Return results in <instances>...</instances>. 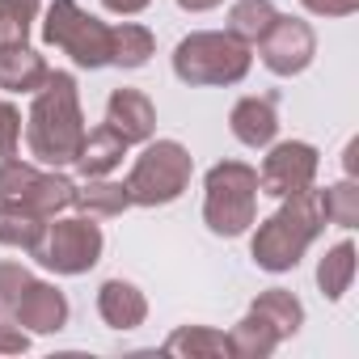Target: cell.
I'll list each match as a JSON object with an SVG mask.
<instances>
[{"label": "cell", "mask_w": 359, "mask_h": 359, "mask_svg": "<svg viewBox=\"0 0 359 359\" xmlns=\"http://www.w3.org/2000/svg\"><path fill=\"white\" fill-rule=\"evenodd\" d=\"M279 131V118H275V97H245L233 106V135L250 148H266Z\"/></svg>", "instance_id": "cell-14"}, {"label": "cell", "mask_w": 359, "mask_h": 359, "mask_svg": "<svg viewBox=\"0 0 359 359\" xmlns=\"http://www.w3.org/2000/svg\"><path fill=\"white\" fill-rule=\"evenodd\" d=\"M182 9H191V13H203V9H216L220 0H177Z\"/></svg>", "instance_id": "cell-32"}, {"label": "cell", "mask_w": 359, "mask_h": 359, "mask_svg": "<svg viewBox=\"0 0 359 359\" xmlns=\"http://www.w3.org/2000/svg\"><path fill=\"white\" fill-rule=\"evenodd\" d=\"M18 140H22V114L18 106L0 102V156H18Z\"/></svg>", "instance_id": "cell-28"}, {"label": "cell", "mask_w": 359, "mask_h": 359, "mask_svg": "<svg viewBox=\"0 0 359 359\" xmlns=\"http://www.w3.org/2000/svg\"><path fill=\"white\" fill-rule=\"evenodd\" d=\"M81 140H85V118L76 102V81L68 72H51L26 118V144L43 165H72Z\"/></svg>", "instance_id": "cell-1"}, {"label": "cell", "mask_w": 359, "mask_h": 359, "mask_svg": "<svg viewBox=\"0 0 359 359\" xmlns=\"http://www.w3.org/2000/svg\"><path fill=\"white\" fill-rule=\"evenodd\" d=\"M72 203L89 216H118L131 208V195L123 182H102V177H89V187L72 195Z\"/></svg>", "instance_id": "cell-20"}, {"label": "cell", "mask_w": 359, "mask_h": 359, "mask_svg": "<svg viewBox=\"0 0 359 359\" xmlns=\"http://www.w3.org/2000/svg\"><path fill=\"white\" fill-rule=\"evenodd\" d=\"M97 309H102L106 325H114V330H135V325L144 321V313H148L144 296H140L131 283H123V279H110V283H102Z\"/></svg>", "instance_id": "cell-16"}, {"label": "cell", "mask_w": 359, "mask_h": 359, "mask_svg": "<svg viewBox=\"0 0 359 359\" xmlns=\"http://www.w3.org/2000/svg\"><path fill=\"white\" fill-rule=\"evenodd\" d=\"M275 342H279V334H275L262 317H254V313L229 334V351H233V355H266Z\"/></svg>", "instance_id": "cell-24"}, {"label": "cell", "mask_w": 359, "mask_h": 359, "mask_svg": "<svg viewBox=\"0 0 359 359\" xmlns=\"http://www.w3.org/2000/svg\"><path fill=\"white\" fill-rule=\"evenodd\" d=\"M39 0H0V43H26Z\"/></svg>", "instance_id": "cell-25"}, {"label": "cell", "mask_w": 359, "mask_h": 359, "mask_svg": "<svg viewBox=\"0 0 359 359\" xmlns=\"http://www.w3.org/2000/svg\"><path fill=\"white\" fill-rule=\"evenodd\" d=\"M43 216L22 208V203H5L0 199V245H22V250H34L39 237H43Z\"/></svg>", "instance_id": "cell-18"}, {"label": "cell", "mask_w": 359, "mask_h": 359, "mask_svg": "<svg viewBox=\"0 0 359 359\" xmlns=\"http://www.w3.org/2000/svg\"><path fill=\"white\" fill-rule=\"evenodd\" d=\"M165 351H187V355H224L229 351V338L224 334H212V330H182L165 342Z\"/></svg>", "instance_id": "cell-26"}, {"label": "cell", "mask_w": 359, "mask_h": 359, "mask_svg": "<svg viewBox=\"0 0 359 359\" xmlns=\"http://www.w3.org/2000/svg\"><path fill=\"white\" fill-rule=\"evenodd\" d=\"M123 152H127V144H123L110 127H97V131H85L81 152H76L72 165H76L85 177H106V173L123 161Z\"/></svg>", "instance_id": "cell-15"}, {"label": "cell", "mask_w": 359, "mask_h": 359, "mask_svg": "<svg viewBox=\"0 0 359 359\" xmlns=\"http://www.w3.org/2000/svg\"><path fill=\"white\" fill-rule=\"evenodd\" d=\"M106 127L123 140V144H144L156 127V110L144 93L135 89H114L106 102Z\"/></svg>", "instance_id": "cell-11"}, {"label": "cell", "mask_w": 359, "mask_h": 359, "mask_svg": "<svg viewBox=\"0 0 359 359\" xmlns=\"http://www.w3.org/2000/svg\"><path fill=\"white\" fill-rule=\"evenodd\" d=\"M51 68L43 55H34L26 43H0V89L9 93H39L47 85Z\"/></svg>", "instance_id": "cell-12"}, {"label": "cell", "mask_w": 359, "mask_h": 359, "mask_svg": "<svg viewBox=\"0 0 359 359\" xmlns=\"http://www.w3.org/2000/svg\"><path fill=\"white\" fill-rule=\"evenodd\" d=\"M313 177H317V148H309L300 140H287V144H275L271 156L262 161L258 187L275 199H292V195L313 191Z\"/></svg>", "instance_id": "cell-9"}, {"label": "cell", "mask_w": 359, "mask_h": 359, "mask_svg": "<svg viewBox=\"0 0 359 359\" xmlns=\"http://www.w3.org/2000/svg\"><path fill=\"white\" fill-rule=\"evenodd\" d=\"M102 5H106L110 13H140L148 0H102Z\"/></svg>", "instance_id": "cell-31"}, {"label": "cell", "mask_w": 359, "mask_h": 359, "mask_svg": "<svg viewBox=\"0 0 359 359\" xmlns=\"http://www.w3.org/2000/svg\"><path fill=\"white\" fill-rule=\"evenodd\" d=\"M173 72L187 85H237L250 72V43L233 34H191L173 51Z\"/></svg>", "instance_id": "cell-3"}, {"label": "cell", "mask_w": 359, "mask_h": 359, "mask_svg": "<svg viewBox=\"0 0 359 359\" xmlns=\"http://www.w3.org/2000/svg\"><path fill=\"white\" fill-rule=\"evenodd\" d=\"M9 321L30 325V330H39V334L64 330V321H68V300H64L51 283H30L26 296H22V304H18V313H13Z\"/></svg>", "instance_id": "cell-13"}, {"label": "cell", "mask_w": 359, "mask_h": 359, "mask_svg": "<svg viewBox=\"0 0 359 359\" xmlns=\"http://www.w3.org/2000/svg\"><path fill=\"white\" fill-rule=\"evenodd\" d=\"M321 229H325V212H321L317 191L292 195V199L258 229V237H254V262L266 266V271H292Z\"/></svg>", "instance_id": "cell-2"}, {"label": "cell", "mask_w": 359, "mask_h": 359, "mask_svg": "<svg viewBox=\"0 0 359 359\" xmlns=\"http://www.w3.org/2000/svg\"><path fill=\"white\" fill-rule=\"evenodd\" d=\"M30 283L34 279L18 262H0V317H13L18 313V304H22V296H26Z\"/></svg>", "instance_id": "cell-27"}, {"label": "cell", "mask_w": 359, "mask_h": 359, "mask_svg": "<svg viewBox=\"0 0 359 359\" xmlns=\"http://www.w3.org/2000/svg\"><path fill=\"white\" fill-rule=\"evenodd\" d=\"M317 199H321V212H325L330 224H342V229H355L359 224V191H355V182L317 191Z\"/></svg>", "instance_id": "cell-23"}, {"label": "cell", "mask_w": 359, "mask_h": 359, "mask_svg": "<svg viewBox=\"0 0 359 359\" xmlns=\"http://www.w3.org/2000/svg\"><path fill=\"white\" fill-rule=\"evenodd\" d=\"M43 39L72 55L81 68H102L110 64V26L89 18L76 0H55V5L47 9V22H43Z\"/></svg>", "instance_id": "cell-6"}, {"label": "cell", "mask_w": 359, "mask_h": 359, "mask_svg": "<svg viewBox=\"0 0 359 359\" xmlns=\"http://www.w3.org/2000/svg\"><path fill=\"white\" fill-rule=\"evenodd\" d=\"M351 279H355V245L342 241V245H334V250L321 258V266H317V283H321V292H325L330 300H338V296L351 287Z\"/></svg>", "instance_id": "cell-22"}, {"label": "cell", "mask_w": 359, "mask_h": 359, "mask_svg": "<svg viewBox=\"0 0 359 359\" xmlns=\"http://www.w3.org/2000/svg\"><path fill=\"white\" fill-rule=\"evenodd\" d=\"M76 187L60 173H39L34 165H22L18 156H5L0 165V199L5 203H22L39 216H55L64 208H72Z\"/></svg>", "instance_id": "cell-8"}, {"label": "cell", "mask_w": 359, "mask_h": 359, "mask_svg": "<svg viewBox=\"0 0 359 359\" xmlns=\"http://www.w3.org/2000/svg\"><path fill=\"white\" fill-rule=\"evenodd\" d=\"M254 317H262L279 338H287V334H296L300 330V321H304V309H300V300L292 296V292H283V287H271V292H262L258 300H254V309H250Z\"/></svg>", "instance_id": "cell-17"}, {"label": "cell", "mask_w": 359, "mask_h": 359, "mask_svg": "<svg viewBox=\"0 0 359 359\" xmlns=\"http://www.w3.org/2000/svg\"><path fill=\"white\" fill-rule=\"evenodd\" d=\"M43 266H51V271H60V275H81V271H89L93 262H97V254H102V229L93 224V216L85 220H55V224H47L43 229V237H39V245L30 250Z\"/></svg>", "instance_id": "cell-7"}, {"label": "cell", "mask_w": 359, "mask_h": 359, "mask_svg": "<svg viewBox=\"0 0 359 359\" xmlns=\"http://www.w3.org/2000/svg\"><path fill=\"white\" fill-rule=\"evenodd\" d=\"M258 51H262V64L279 76H292V72H304L313 51H317V39L304 22L296 18H275V26L258 39Z\"/></svg>", "instance_id": "cell-10"}, {"label": "cell", "mask_w": 359, "mask_h": 359, "mask_svg": "<svg viewBox=\"0 0 359 359\" xmlns=\"http://www.w3.org/2000/svg\"><path fill=\"white\" fill-rule=\"evenodd\" d=\"M191 182V152L177 144V140H156L140 152V161L127 173V195L140 208H161L173 203L177 195L187 191Z\"/></svg>", "instance_id": "cell-4"}, {"label": "cell", "mask_w": 359, "mask_h": 359, "mask_svg": "<svg viewBox=\"0 0 359 359\" xmlns=\"http://www.w3.org/2000/svg\"><path fill=\"white\" fill-rule=\"evenodd\" d=\"M26 330L18 325V321H9V317H0V351H26Z\"/></svg>", "instance_id": "cell-30"}, {"label": "cell", "mask_w": 359, "mask_h": 359, "mask_svg": "<svg viewBox=\"0 0 359 359\" xmlns=\"http://www.w3.org/2000/svg\"><path fill=\"white\" fill-rule=\"evenodd\" d=\"M254 208H258V173L241 161H224L208 173V229L220 237H237L254 224Z\"/></svg>", "instance_id": "cell-5"}, {"label": "cell", "mask_w": 359, "mask_h": 359, "mask_svg": "<svg viewBox=\"0 0 359 359\" xmlns=\"http://www.w3.org/2000/svg\"><path fill=\"white\" fill-rule=\"evenodd\" d=\"M309 13H321V18H346L359 9V0H300Z\"/></svg>", "instance_id": "cell-29"}, {"label": "cell", "mask_w": 359, "mask_h": 359, "mask_svg": "<svg viewBox=\"0 0 359 359\" xmlns=\"http://www.w3.org/2000/svg\"><path fill=\"white\" fill-rule=\"evenodd\" d=\"M275 5L271 0H237L233 13H229V34L241 43H258L271 26H275Z\"/></svg>", "instance_id": "cell-19"}, {"label": "cell", "mask_w": 359, "mask_h": 359, "mask_svg": "<svg viewBox=\"0 0 359 359\" xmlns=\"http://www.w3.org/2000/svg\"><path fill=\"white\" fill-rule=\"evenodd\" d=\"M148 55H152V34H148L144 26L123 22V26L110 30V64H118V68H140V64H148Z\"/></svg>", "instance_id": "cell-21"}]
</instances>
